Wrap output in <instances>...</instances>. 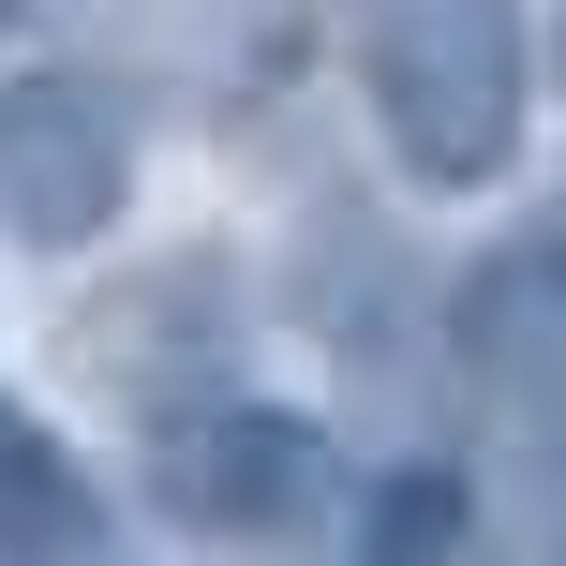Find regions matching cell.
Returning a JSON list of instances; mask_svg holds the SVG:
<instances>
[{
    "instance_id": "obj_1",
    "label": "cell",
    "mask_w": 566,
    "mask_h": 566,
    "mask_svg": "<svg viewBox=\"0 0 566 566\" xmlns=\"http://www.w3.org/2000/svg\"><path fill=\"white\" fill-rule=\"evenodd\" d=\"M358 90L418 195H492L537 119V30H522V0H373Z\"/></svg>"
},
{
    "instance_id": "obj_2",
    "label": "cell",
    "mask_w": 566,
    "mask_h": 566,
    "mask_svg": "<svg viewBox=\"0 0 566 566\" xmlns=\"http://www.w3.org/2000/svg\"><path fill=\"white\" fill-rule=\"evenodd\" d=\"M149 492H165L179 537L269 566V552H328L343 522V448L298 418V402H179L165 432H149Z\"/></svg>"
},
{
    "instance_id": "obj_3",
    "label": "cell",
    "mask_w": 566,
    "mask_h": 566,
    "mask_svg": "<svg viewBox=\"0 0 566 566\" xmlns=\"http://www.w3.org/2000/svg\"><path fill=\"white\" fill-rule=\"evenodd\" d=\"M135 209V105L75 60L0 90V239L15 254H90Z\"/></svg>"
},
{
    "instance_id": "obj_4",
    "label": "cell",
    "mask_w": 566,
    "mask_h": 566,
    "mask_svg": "<svg viewBox=\"0 0 566 566\" xmlns=\"http://www.w3.org/2000/svg\"><path fill=\"white\" fill-rule=\"evenodd\" d=\"M462 343H478V373L566 402V209H552V224H522L507 254L462 283Z\"/></svg>"
},
{
    "instance_id": "obj_5",
    "label": "cell",
    "mask_w": 566,
    "mask_h": 566,
    "mask_svg": "<svg viewBox=\"0 0 566 566\" xmlns=\"http://www.w3.org/2000/svg\"><path fill=\"white\" fill-rule=\"evenodd\" d=\"M0 566H105V492L30 402H0Z\"/></svg>"
},
{
    "instance_id": "obj_6",
    "label": "cell",
    "mask_w": 566,
    "mask_h": 566,
    "mask_svg": "<svg viewBox=\"0 0 566 566\" xmlns=\"http://www.w3.org/2000/svg\"><path fill=\"white\" fill-rule=\"evenodd\" d=\"M0 30H15V0H0Z\"/></svg>"
}]
</instances>
